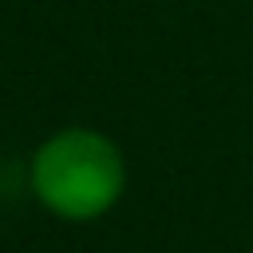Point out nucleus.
<instances>
[{
	"label": "nucleus",
	"mask_w": 253,
	"mask_h": 253,
	"mask_svg": "<svg viewBox=\"0 0 253 253\" xmlns=\"http://www.w3.org/2000/svg\"><path fill=\"white\" fill-rule=\"evenodd\" d=\"M28 182L51 217L87 225L107 217L126 194V158L95 126H59L32 150Z\"/></svg>",
	"instance_id": "f257e3e1"
}]
</instances>
